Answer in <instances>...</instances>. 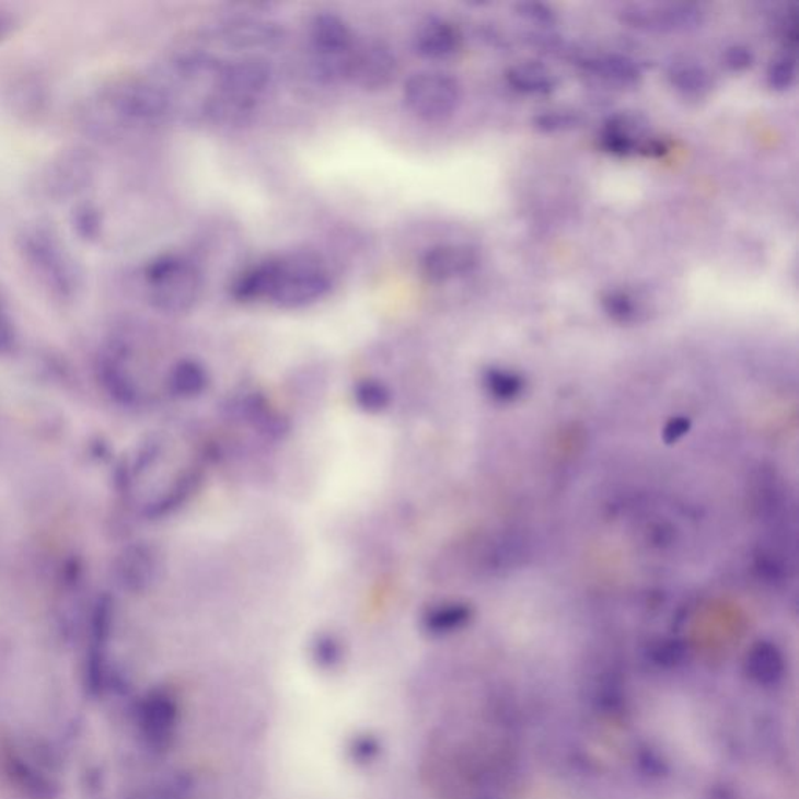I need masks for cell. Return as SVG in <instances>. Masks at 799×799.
I'll list each match as a JSON object with an SVG mask.
<instances>
[{
	"mask_svg": "<svg viewBox=\"0 0 799 799\" xmlns=\"http://www.w3.org/2000/svg\"><path fill=\"white\" fill-rule=\"evenodd\" d=\"M178 707L171 694H155L148 706L150 737L157 743H167L177 728Z\"/></svg>",
	"mask_w": 799,
	"mask_h": 799,
	"instance_id": "2e32d148",
	"label": "cell"
},
{
	"mask_svg": "<svg viewBox=\"0 0 799 799\" xmlns=\"http://www.w3.org/2000/svg\"><path fill=\"white\" fill-rule=\"evenodd\" d=\"M601 306L604 313L614 321L622 324L636 322L641 314L640 303L632 292L623 291V289H611L601 297Z\"/></svg>",
	"mask_w": 799,
	"mask_h": 799,
	"instance_id": "ffe728a7",
	"label": "cell"
},
{
	"mask_svg": "<svg viewBox=\"0 0 799 799\" xmlns=\"http://www.w3.org/2000/svg\"><path fill=\"white\" fill-rule=\"evenodd\" d=\"M506 82L517 93L534 95V97L555 93L558 88L556 76L544 65L533 63V61L511 66L506 71Z\"/></svg>",
	"mask_w": 799,
	"mask_h": 799,
	"instance_id": "9a60e30c",
	"label": "cell"
},
{
	"mask_svg": "<svg viewBox=\"0 0 799 799\" xmlns=\"http://www.w3.org/2000/svg\"><path fill=\"white\" fill-rule=\"evenodd\" d=\"M467 617V607L460 606V604L439 606L428 611V614L425 615L424 628L430 634L449 633L463 625Z\"/></svg>",
	"mask_w": 799,
	"mask_h": 799,
	"instance_id": "603a6c76",
	"label": "cell"
},
{
	"mask_svg": "<svg viewBox=\"0 0 799 799\" xmlns=\"http://www.w3.org/2000/svg\"><path fill=\"white\" fill-rule=\"evenodd\" d=\"M667 82L678 94L695 101L706 97L714 90L713 72L692 58H676L672 61L667 68Z\"/></svg>",
	"mask_w": 799,
	"mask_h": 799,
	"instance_id": "7c38bea8",
	"label": "cell"
},
{
	"mask_svg": "<svg viewBox=\"0 0 799 799\" xmlns=\"http://www.w3.org/2000/svg\"><path fill=\"white\" fill-rule=\"evenodd\" d=\"M127 106L134 115L157 117L166 112L167 97L159 88L139 84L127 95Z\"/></svg>",
	"mask_w": 799,
	"mask_h": 799,
	"instance_id": "ac0fdd59",
	"label": "cell"
},
{
	"mask_svg": "<svg viewBox=\"0 0 799 799\" xmlns=\"http://www.w3.org/2000/svg\"><path fill=\"white\" fill-rule=\"evenodd\" d=\"M223 39L236 49H264L283 39V31L277 24L263 20H236L223 27Z\"/></svg>",
	"mask_w": 799,
	"mask_h": 799,
	"instance_id": "4fadbf2b",
	"label": "cell"
},
{
	"mask_svg": "<svg viewBox=\"0 0 799 799\" xmlns=\"http://www.w3.org/2000/svg\"><path fill=\"white\" fill-rule=\"evenodd\" d=\"M381 753H383L381 740L370 732H361V734L351 737L347 745L348 761L357 767H369V765L375 764Z\"/></svg>",
	"mask_w": 799,
	"mask_h": 799,
	"instance_id": "cb8c5ba5",
	"label": "cell"
},
{
	"mask_svg": "<svg viewBox=\"0 0 799 799\" xmlns=\"http://www.w3.org/2000/svg\"><path fill=\"white\" fill-rule=\"evenodd\" d=\"M461 36L456 25L441 18H428L417 25L413 47L417 55L428 60H447L460 50Z\"/></svg>",
	"mask_w": 799,
	"mask_h": 799,
	"instance_id": "30bf717a",
	"label": "cell"
},
{
	"mask_svg": "<svg viewBox=\"0 0 799 799\" xmlns=\"http://www.w3.org/2000/svg\"><path fill=\"white\" fill-rule=\"evenodd\" d=\"M479 266V253L472 245L442 244L425 253L420 270L432 283L454 280L474 273Z\"/></svg>",
	"mask_w": 799,
	"mask_h": 799,
	"instance_id": "9c48e42d",
	"label": "cell"
},
{
	"mask_svg": "<svg viewBox=\"0 0 799 799\" xmlns=\"http://www.w3.org/2000/svg\"><path fill=\"white\" fill-rule=\"evenodd\" d=\"M270 66L262 58H242L222 65L216 76L215 91L205 102V113L215 123H245L270 83Z\"/></svg>",
	"mask_w": 799,
	"mask_h": 799,
	"instance_id": "6da1fadb",
	"label": "cell"
},
{
	"mask_svg": "<svg viewBox=\"0 0 799 799\" xmlns=\"http://www.w3.org/2000/svg\"><path fill=\"white\" fill-rule=\"evenodd\" d=\"M721 61L728 71L731 72H745L754 65V54L750 47L743 46V44H734L729 46L721 55Z\"/></svg>",
	"mask_w": 799,
	"mask_h": 799,
	"instance_id": "4316f807",
	"label": "cell"
},
{
	"mask_svg": "<svg viewBox=\"0 0 799 799\" xmlns=\"http://www.w3.org/2000/svg\"><path fill=\"white\" fill-rule=\"evenodd\" d=\"M280 274V258L267 259L252 267L238 278L233 285L232 294L238 302H255V300L270 299Z\"/></svg>",
	"mask_w": 799,
	"mask_h": 799,
	"instance_id": "5bb4252c",
	"label": "cell"
},
{
	"mask_svg": "<svg viewBox=\"0 0 799 799\" xmlns=\"http://www.w3.org/2000/svg\"><path fill=\"white\" fill-rule=\"evenodd\" d=\"M621 21L641 32L687 33L702 27L705 11L695 3H633L621 11Z\"/></svg>",
	"mask_w": 799,
	"mask_h": 799,
	"instance_id": "8992f818",
	"label": "cell"
},
{
	"mask_svg": "<svg viewBox=\"0 0 799 799\" xmlns=\"http://www.w3.org/2000/svg\"><path fill=\"white\" fill-rule=\"evenodd\" d=\"M171 386L180 397H196L207 390V370L196 361L178 362L177 368L172 372Z\"/></svg>",
	"mask_w": 799,
	"mask_h": 799,
	"instance_id": "e0dca14e",
	"label": "cell"
},
{
	"mask_svg": "<svg viewBox=\"0 0 799 799\" xmlns=\"http://www.w3.org/2000/svg\"><path fill=\"white\" fill-rule=\"evenodd\" d=\"M584 119L575 109L552 108L533 117V126L545 135L567 134L582 126Z\"/></svg>",
	"mask_w": 799,
	"mask_h": 799,
	"instance_id": "d6986e66",
	"label": "cell"
},
{
	"mask_svg": "<svg viewBox=\"0 0 799 799\" xmlns=\"http://www.w3.org/2000/svg\"><path fill=\"white\" fill-rule=\"evenodd\" d=\"M578 65L588 74L618 88H633L640 83L641 66L632 57L618 54L590 55L579 58Z\"/></svg>",
	"mask_w": 799,
	"mask_h": 799,
	"instance_id": "8fae6325",
	"label": "cell"
},
{
	"mask_svg": "<svg viewBox=\"0 0 799 799\" xmlns=\"http://www.w3.org/2000/svg\"><path fill=\"white\" fill-rule=\"evenodd\" d=\"M600 146L604 152L615 157H662L667 144L662 139L647 134V124L634 115H615L604 123L600 134Z\"/></svg>",
	"mask_w": 799,
	"mask_h": 799,
	"instance_id": "52a82bcc",
	"label": "cell"
},
{
	"mask_svg": "<svg viewBox=\"0 0 799 799\" xmlns=\"http://www.w3.org/2000/svg\"><path fill=\"white\" fill-rule=\"evenodd\" d=\"M311 659L322 672H335L344 662L343 641L333 634H319L311 644Z\"/></svg>",
	"mask_w": 799,
	"mask_h": 799,
	"instance_id": "44dd1931",
	"label": "cell"
},
{
	"mask_svg": "<svg viewBox=\"0 0 799 799\" xmlns=\"http://www.w3.org/2000/svg\"><path fill=\"white\" fill-rule=\"evenodd\" d=\"M332 288L328 274L319 259L311 255H291L280 258V274L270 302L285 310L313 305Z\"/></svg>",
	"mask_w": 799,
	"mask_h": 799,
	"instance_id": "7a4b0ae2",
	"label": "cell"
},
{
	"mask_svg": "<svg viewBox=\"0 0 799 799\" xmlns=\"http://www.w3.org/2000/svg\"><path fill=\"white\" fill-rule=\"evenodd\" d=\"M310 39L321 79L325 82L346 80L355 47L354 33L347 22L337 14L319 13L310 22Z\"/></svg>",
	"mask_w": 799,
	"mask_h": 799,
	"instance_id": "3957f363",
	"label": "cell"
},
{
	"mask_svg": "<svg viewBox=\"0 0 799 799\" xmlns=\"http://www.w3.org/2000/svg\"><path fill=\"white\" fill-rule=\"evenodd\" d=\"M516 11L522 20L533 22L539 27H552L558 21L556 11L552 7H548L547 3L522 2L516 5Z\"/></svg>",
	"mask_w": 799,
	"mask_h": 799,
	"instance_id": "484cf974",
	"label": "cell"
},
{
	"mask_svg": "<svg viewBox=\"0 0 799 799\" xmlns=\"http://www.w3.org/2000/svg\"><path fill=\"white\" fill-rule=\"evenodd\" d=\"M797 58L791 53L779 55L769 63L767 69V84L773 91L790 90L797 82Z\"/></svg>",
	"mask_w": 799,
	"mask_h": 799,
	"instance_id": "d4e9b609",
	"label": "cell"
},
{
	"mask_svg": "<svg viewBox=\"0 0 799 799\" xmlns=\"http://www.w3.org/2000/svg\"><path fill=\"white\" fill-rule=\"evenodd\" d=\"M403 95L409 112L427 123L449 119L461 104L460 83L445 72L424 71L410 76Z\"/></svg>",
	"mask_w": 799,
	"mask_h": 799,
	"instance_id": "5b68a950",
	"label": "cell"
},
{
	"mask_svg": "<svg viewBox=\"0 0 799 799\" xmlns=\"http://www.w3.org/2000/svg\"><path fill=\"white\" fill-rule=\"evenodd\" d=\"M355 403L358 408L369 414L383 413L390 408L391 392L377 380H362L355 386Z\"/></svg>",
	"mask_w": 799,
	"mask_h": 799,
	"instance_id": "7402d4cb",
	"label": "cell"
},
{
	"mask_svg": "<svg viewBox=\"0 0 799 799\" xmlns=\"http://www.w3.org/2000/svg\"><path fill=\"white\" fill-rule=\"evenodd\" d=\"M398 72V61L391 47L381 42L355 44L348 79L366 91L390 86Z\"/></svg>",
	"mask_w": 799,
	"mask_h": 799,
	"instance_id": "ba28073f",
	"label": "cell"
},
{
	"mask_svg": "<svg viewBox=\"0 0 799 799\" xmlns=\"http://www.w3.org/2000/svg\"><path fill=\"white\" fill-rule=\"evenodd\" d=\"M152 299L161 311L182 314L189 311L200 299L201 275L197 267L177 256H166L149 270Z\"/></svg>",
	"mask_w": 799,
	"mask_h": 799,
	"instance_id": "277c9868",
	"label": "cell"
}]
</instances>
